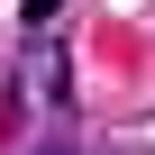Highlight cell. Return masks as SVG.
Instances as JSON below:
<instances>
[{
	"label": "cell",
	"mask_w": 155,
	"mask_h": 155,
	"mask_svg": "<svg viewBox=\"0 0 155 155\" xmlns=\"http://www.w3.org/2000/svg\"><path fill=\"white\" fill-rule=\"evenodd\" d=\"M18 18H28V28H46V18H55V0H18Z\"/></svg>",
	"instance_id": "obj_1"
}]
</instances>
